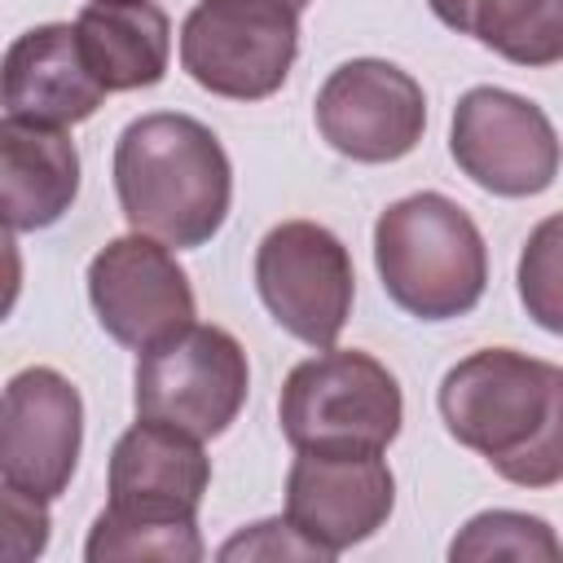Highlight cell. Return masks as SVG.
Returning <instances> with one entry per match:
<instances>
[{"label":"cell","mask_w":563,"mask_h":563,"mask_svg":"<svg viewBox=\"0 0 563 563\" xmlns=\"http://www.w3.org/2000/svg\"><path fill=\"white\" fill-rule=\"evenodd\" d=\"M449 435L501 479L550 488L563 479V365L515 347H479L440 378Z\"/></svg>","instance_id":"cell-1"},{"label":"cell","mask_w":563,"mask_h":563,"mask_svg":"<svg viewBox=\"0 0 563 563\" xmlns=\"http://www.w3.org/2000/svg\"><path fill=\"white\" fill-rule=\"evenodd\" d=\"M114 194L136 233L194 251L211 242L229 216L233 167L207 123L194 114L154 110L119 132Z\"/></svg>","instance_id":"cell-2"},{"label":"cell","mask_w":563,"mask_h":563,"mask_svg":"<svg viewBox=\"0 0 563 563\" xmlns=\"http://www.w3.org/2000/svg\"><path fill=\"white\" fill-rule=\"evenodd\" d=\"M374 264L396 308L418 321L466 317L488 286L479 224L444 194H409L374 224Z\"/></svg>","instance_id":"cell-3"},{"label":"cell","mask_w":563,"mask_h":563,"mask_svg":"<svg viewBox=\"0 0 563 563\" xmlns=\"http://www.w3.org/2000/svg\"><path fill=\"white\" fill-rule=\"evenodd\" d=\"M282 435L295 449H387L405 422L396 374L356 347H321L299 361L277 396Z\"/></svg>","instance_id":"cell-4"},{"label":"cell","mask_w":563,"mask_h":563,"mask_svg":"<svg viewBox=\"0 0 563 563\" xmlns=\"http://www.w3.org/2000/svg\"><path fill=\"white\" fill-rule=\"evenodd\" d=\"M299 53V9L286 0H198L180 26V66L211 97H273Z\"/></svg>","instance_id":"cell-5"},{"label":"cell","mask_w":563,"mask_h":563,"mask_svg":"<svg viewBox=\"0 0 563 563\" xmlns=\"http://www.w3.org/2000/svg\"><path fill=\"white\" fill-rule=\"evenodd\" d=\"M251 391V365L242 343L220 325H185L154 343L136 361L132 405L136 418L180 427L198 440L229 431Z\"/></svg>","instance_id":"cell-6"},{"label":"cell","mask_w":563,"mask_h":563,"mask_svg":"<svg viewBox=\"0 0 563 563\" xmlns=\"http://www.w3.org/2000/svg\"><path fill=\"white\" fill-rule=\"evenodd\" d=\"M255 290L286 334L334 347L356 299L352 255L325 224L282 220L255 246Z\"/></svg>","instance_id":"cell-7"},{"label":"cell","mask_w":563,"mask_h":563,"mask_svg":"<svg viewBox=\"0 0 563 563\" xmlns=\"http://www.w3.org/2000/svg\"><path fill=\"white\" fill-rule=\"evenodd\" d=\"M449 150L453 163L497 198L545 194L563 163L550 114L506 88H471L457 97Z\"/></svg>","instance_id":"cell-8"},{"label":"cell","mask_w":563,"mask_h":563,"mask_svg":"<svg viewBox=\"0 0 563 563\" xmlns=\"http://www.w3.org/2000/svg\"><path fill=\"white\" fill-rule=\"evenodd\" d=\"M317 132L352 163H396L418 150L427 128L422 84L383 57H352L317 92Z\"/></svg>","instance_id":"cell-9"},{"label":"cell","mask_w":563,"mask_h":563,"mask_svg":"<svg viewBox=\"0 0 563 563\" xmlns=\"http://www.w3.org/2000/svg\"><path fill=\"white\" fill-rule=\"evenodd\" d=\"M88 299L101 330L123 347H154L194 325V286L167 242L150 233L110 238L88 264Z\"/></svg>","instance_id":"cell-10"},{"label":"cell","mask_w":563,"mask_h":563,"mask_svg":"<svg viewBox=\"0 0 563 563\" xmlns=\"http://www.w3.org/2000/svg\"><path fill=\"white\" fill-rule=\"evenodd\" d=\"M84 400L53 365H26L4 387L0 413V479L31 497L57 501L79 466Z\"/></svg>","instance_id":"cell-11"},{"label":"cell","mask_w":563,"mask_h":563,"mask_svg":"<svg viewBox=\"0 0 563 563\" xmlns=\"http://www.w3.org/2000/svg\"><path fill=\"white\" fill-rule=\"evenodd\" d=\"M286 475V519L330 559L369 541L391 506L396 475L378 449H295Z\"/></svg>","instance_id":"cell-12"},{"label":"cell","mask_w":563,"mask_h":563,"mask_svg":"<svg viewBox=\"0 0 563 563\" xmlns=\"http://www.w3.org/2000/svg\"><path fill=\"white\" fill-rule=\"evenodd\" d=\"M110 515L132 523H198V506L211 488V457L202 440L136 418L110 449Z\"/></svg>","instance_id":"cell-13"},{"label":"cell","mask_w":563,"mask_h":563,"mask_svg":"<svg viewBox=\"0 0 563 563\" xmlns=\"http://www.w3.org/2000/svg\"><path fill=\"white\" fill-rule=\"evenodd\" d=\"M0 92L9 119L53 123V128L84 123L106 101L101 79L84 62L75 22H44L22 31L4 48Z\"/></svg>","instance_id":"cell-14"},{"label":"cell","mask_w":563,"mask_h":563,"mask_svg":"<svg viewBox=\"0 0 563 563\" xmlns=\"http://www.w3.org/2000/svg\"><path fill=\"white\" fill-rule=\"evenodd\" d=\"M0 198L9 233L57 224L79 198V150L66 128L9 119L0 123Z\"/></svg>","instance_id":"cell-15"},{"label":"cell","mask_w":563,"mask_h":563,"mask_svg":"<svg viewBox=\"0 0 563 563\" xmlns=\"http://www.w3.org/2000/svg\"><path fill=\"white\" fill-rule=\"evenodd\" d=\"M75 31L106 92L154 88L167 75L172 22L154 0H92L79 9Z\"/></svg>","instance_id":"cell-16"},{"label":"cell","mask_w":563,"mask_h":563,"mask_svg":"<svg viewBox=\"0 0 563 563\" xmlns=\"http://www.w3.org/2000/svg\"><path fill=\"white\" fill-rule=\"evenodd\" d=\"M431 13L515 66L563 62V0H427Z\"/></svg>","instance_id":"cell-17"},{"label":"cell","mask_w":563,"mask_h":563,"mask_svg":"<svg viewBox=\"0 0 563 563\" xmlns=\"http://www.w3.org/2000/svg\"><path fill=\"white\" fill-rule=\"evenodd\" d=\"M453 563L475 559H519V563H563V541L554 528L523 510H484L466 519V528L449 545Z\"/></svg>","instance_id":"cell-18"},{"label":"cell","mask_w":563,"mask_h":563,"mask_svg":"<svg viewBox=\"0 0 563 563\" xmlns=\"http://www.w3.org/2000/svg\"><path fill=\"white\" fill-rule=\"evenodd\" d=\"M84 559L88 563H114V559L198 563L202 537H198V523H132V519H114L110 510H101L92 519Z\"/></svg>","instance_id":"cell-19"},{"label":"cell","mask_w":563,"mask_h":563,"mask_svg":"<svg viewBox=\"0 0 563 563\" xmlns=\"http://www.w3.org/2000/svg\"><path fill=\"white\" fill-rule=\"evenodd\" d=\"M519 299L528 308V317L550 330V334H563V211L545 216L523 251H519Z\"/></svg>","instance_id":"cell-20"},{"label":"cell","mask_w":563,"mask_h":563,"mask_svg":"<svg viewBox=\"0 0 563 563\" xmlns=\"http://www.w3.org/2000/svg\"><path fill=\"white\" fill-rule=\"evenodd\" d=\"M48 545V501L22 488H4V532L0 550L9 563H31Z\"/></svg>","instance_id":"cell-21"},{"label":"cell","mask_w":563,"mask_h":563,"mask_svg":"<svg viewBox=\"0 0 563 563\" xmlns=\"http://www.w3.org/2000/svg\"><path fill=\"white\" fill-rule=\"evenodd\" d=\"M220 559H330L290 519H264L220 545Z\"/></svg>","instance_id":"cell-22"},{"label":"cell","mask_w":563,"mask_h":563,"mask_svg":"<svg viewBox=\"0 0 563 563\" xmlns=\"http://www.w3.org/2000/svg\"><path fill=\"white\" fill-rule=\"evenodd\" d=\"M286 4H290V9H308L312 0H286Z\"/></svg>","instance_id":"cell-23"}]
</instances>
